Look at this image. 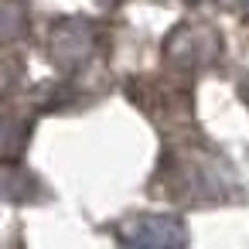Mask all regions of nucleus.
<instances>
[{"label":"nucleus","instance_id":"nucleus-1","mask_svg":"<svg viewBox=\"0 0 249 249\" xmlns=\"http://www.w3.org/2000/svg\"><path fill=\"white\" fill-rule=\"evenodd\" d=\"M120 249H188V232L174 215H133L116 229Z\"/></svg>","mask_w":249,"mask_h":249},{"label":"nucleus","instance_id":"nucleus-2","mask_svg":"<svg viewBox=\"0 0 249 249\" xmlns=\"http://www.w3.org/2000/svg\"><path fill=\"white\" fill-rule=\"evenodd\" d=\"M89 48H92V31L86 28V21H69L52 35V58L65 69L79 65Z\"/></svg>","mask_w":249,"mask_h":249}]
</instances>
